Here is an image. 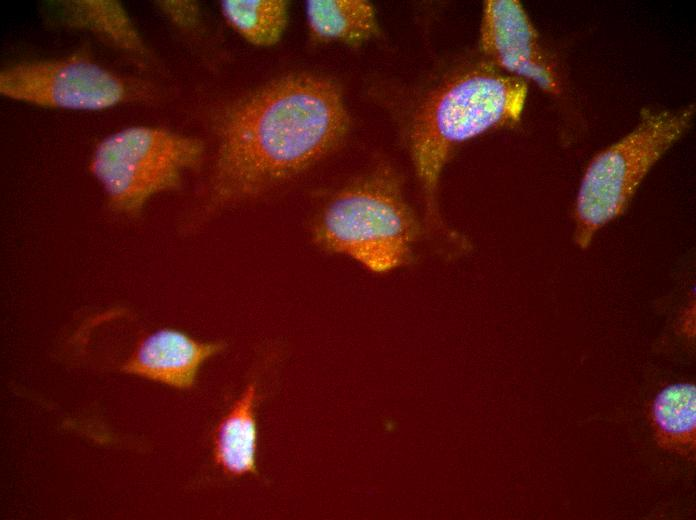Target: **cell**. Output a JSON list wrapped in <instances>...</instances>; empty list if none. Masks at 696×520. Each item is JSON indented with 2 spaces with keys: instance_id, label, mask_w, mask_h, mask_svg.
I'll use <instances>...</instances> for the list:
<instances>
[{
  "instance_id": "cell-3",
  "label": "cell",
  "mask_w": 696,
  "mask_h": 520,
  "mask_svg": "<svg viewBox=\"0 0 696 520\" xmlns=\"http://www.w3.org/2000/svg\"><path fill=\"white\" fill-rule=\"evenodd\" d=\"M422 226L407 203L397 173L379 166L339 191L320 214L314 242L374 273L410 264Z\"/></svg>"
},
{
  "instance_id": "cell-12",
  "label": "cell",
  "mask_w": 696,
  "mask_h": 520,
  "mask_svg": "<svg viewBox=\"0 0 696 520\" xmlns=\"http://www.w3.org/2000/svg\"><path fill=\"white\" fill-rule=\"evenodd\" d=\"M306 15L312 35L320 41L360 44L378 29L373 5L363 0H310Z\"/></svg>"
},
{
  "instance_id": "cell-1",
  "label": "cell",
  "mask_w": 696,
  "mask_h": 520,
  "mask_svg": "<svg viewBox=\"0 0 696 520\" xmlns=\"http://www.w3.org/2000/svg\"><path fill=\"white\" fill-rule=\"evenodd\" d=\"M349 117L337 85L299 74L243 100L222 120L210 180L217 207L262 193L332 151Z\"/></svg>"
},
{
  "instance_id": "cell-2",
  "label": "cell",
  "mask_w": 696,
  "mask_h": 520,
  "mask_svg": "<svg viewBox=\"0 0 696 520\" xmlns=\"http://www.w3.org/2000/svg\"><path fill=\"white\" fill-rule=\"evenodd\" d=\"M527 85L490 69L464 72L432 93L417 113L410 132V153L422 191L431 234L447 254L467 252V239L448 228L438 205L442 171L459 144L485 131L516 122L523 111Z\"/></svg>"
},
{
  "instance_id": "cell-9",
  "label": "cell",
  "mask_w": 696,
  "mask_h": 520,
  "mask_svg": "<svg viewBox=\"0 0 696 520\" xmlns=\"http://www.w3.org/2000/svg\"><path fill=\"white\" fill-rule=\"evenodd\" d=\"M50 3L46 16L53 24L69 30L87 31L140 67L149 64V49L119 1L61 0Z\"/></svg>"
},
{
  "instance_id": "cell-14",
  "label": "cell",
  "mask_w": 696,
  "mask_h": 520,
  "mask_svg": "<svg viewBox=\"0 0 696 520\" xmlns=\"http://www.w3.org/2000/svg\"><path fill=\"white\" fill-rule=\"evenodd\" d=\"M157 6L164 15L180 27H191L198 20L199 8L193 2L158 1Z\"/></svg>"
},
{
  "instance_id": "cell-7",
  "label": "cell",
  "mask_w": 696,
  "mask_h": 520,
  "mask_svg": "<svg viewBox=\"0 0 696 520\" xmlns=\"http://www.w3.org/2000/svg\"><path fill=\"white\" fill-rule=\"evenodd\" d=\"M480 45L484 54L497 66L533 81L549 94L560 93L558 76L519 1L484 2Z\"/></svg>"
},
{
  "instance_id": "cell-10",
  "label": "cell",
  "mask_w": 696,
  "mask_h": 520,
  "mask_svg": "<svg viewBox=\"0 0 696 520\" xmlns=\"http://www.w3.org/2000/svg\"><path fill=\"white\" fill-rule=\"evenodd\" d=\"M255 401L256 384L250 383L216 430L215 460L232 476L257 474Z\"/></svg>"
},
{
  "instance_id": "cell-13",
  "label": "cell",
  "mask_w": 696,
  "mask_h": 520,
  "mask_svg": "<svg viewBox=\"0 0 696 520\" xmlns=\"http://www.w3.org/2000/svg\"><path fill=\"white\" fill-rule=\"evenodd\" d=\"M221 11L230 26L257 46L276 44L287 25V3L281 0H226Z\"/></svg>"
},
{
  "instance_id": "cell-5",
  "label": "cell",
  "mask_w": 696,
  "mask_h": 520,
  "mask_svg": "<svg viewBox=\"0 0 696 520\" xmlns=\"http://www.w3.org/2000/svg\"><path fill=\"white\" fill-rule=\"evenodd\" d=\"M694 106L645 111L626 136L598 153L582 178L575 204V241L581 248L624 212L662 155L688 130Z\"/></svg>"
},
{
  "instance_id": "cell-8",
  "label": "cell",
  "mask_w": 696,
  "mask_h": 520,
  "mask_svg": "<svg viewBox=\"0 0 696 520\" xmlns=\"http://www.w3.org/2000/svg\"><path fill=\"white\" fill-rule=\"evenodd\" d=\"M225 347L223 341H199L182 331L162 328L139 342L121 370L177 389H188L194 385L201 365Z\"/></svg>"
},
{
  "instance_id": "cell-11",
  "label": "cell",
  "mask_w": 696,
  "mask_h": 520,
  "mask_svg": "<svg viewBox=\"0 0 696 520\" xmlns=\"http://www.w3.org/2000/svg\"><path fill=\"white\" fill-rule=\"evenodd\" d=\"M649 420L658 445L682 457L695 458L696 387L678 383L665 387L653 400Z\"/></svg>"
},
{
  "instance_id": "cell-4",
  "label": "cell",
  "mask_w": 696,
  "mask_h": 520,
  "mask_svg": "<svg viewBox=\"0 0 696 520\" xmlns=\"http://www.w3.org/2000/svg\"><path fill=\"white\" fill-rule=\"evenodd\" d=\"M204 151L198 138L132 126L96 145L88 171L102 187L110 209L133 217L153 196L179 188L183 174L201 164Z\"/></svg>"
},
{
  "instance_id": "cell-6",
  "label": "cell",
  "mask_w": 696,
  "mask_h": 520,
  "mask_svg": "<svg viewBox=\"0 0 696 520\" xmlns=\"http://www.w3.org/2000/svg\"><path fill=\"white\" fill-rule=\"evenodd\" d=\"M0 93L43 108L99 111L146 101L151 89L142 79L116 73L77 54L5 67L0 72Z\"/></svg>"
}]
</instances>
